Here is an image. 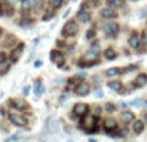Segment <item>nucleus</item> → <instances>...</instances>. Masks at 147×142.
<instances>
[{
  "mask_svg": "<svg viewBox=\"0 0 147 142\" xmlns=\"http://www.w3.org/2000/svg\"><path fill=\"white\" fill-rule=\"evenodd\" d=\"M120 119H121L123 123L128 124V123H132L133 119H134V114L130 111H124L121 115H120Z\"/></svg>",
  "mask_w": 147,
  "mask_h": 142,
  "instance_id": "9",
  "label": "nucleus"
},
{
  "mask_svg": "<svg viewBox=\"0 0 147 142\" xmlns=\"http://www.w3.org/2000/svg\"><path fill=\"white\" fill-rule=\"evenodd\" d=\"M105 57H106L107 60H114L115 57H116V53H115L114 49L109 48V49H106V52H105Z\"/></svg>",
  "mask_w": 147,
  "mask_h": 142,
  "instance_id": "19",
  "label": "nucleus"
},
{
  "mask_svg": "<svg viewBox=\"0 0 147 142\" xmlns=\"http://www.w3.org/2000/svg\"><path fill=\"white\" fill-rule=\"evenodd\" d=\"M142 103H143V101L141 98H136V99H133V101H130L129 105H132V106H136V107H140Z\"/></svg>",
  "mask_w": 147,
  "mask_h": 142,
  "instance_id": "24",
  "label": "nucleus"
},
{
  "mask_svg": "<svg viewBox=\"0 0 147 142\" xmlns=\"http://www.w3.org/2000/svg\"><path fill=\"white\" fill-rule=\"evenodd\" d=\"M143 118H145V122L147 123V112H146V114H145V116H143Z\"/></svg>",
  "mask_w": 147,
  "mask_h": 142,
  "instance_id": "37",
  "label": "nucleus"
},
{
  "mask_svg": "<svg viewBox=\"0 0 147 142\" xmlns=\"http://www.w3.org/2000/svg\"><path fill=\"white\" fill-rule=\"evenodd\" d=\"M89 84L86 83H79V85L76 87L75 89V93L78 94V96H86V94L89 93Z\"/></svg>",
  "mask_w": 147,
  "mask_h": 142,
  "instance_id": "8",
  "label": "nucleus"
},
{
  "mask_svg": "<svg viewBox=\"0 0 147 142\" xmlns=\"http://www.w3.org/2000/svg\"><path fill=\"white\" fill-rule=\"evenodd\" d=\"M129 45L132 48H138L140 47V38H138L137 34H133L129 39Z\"/></svg>",
  "mask_w": 147,
  "mask_h": 142,
  "instance_id": "15",
  "label": "nucleus"
},
{
  "mask_svg": "<svg viewBox=\"0 0 147 142\" xmlns=\"http://www.w3.org/2000/svg\"><path fill=\"white\" fill-rule=\"evenodd\" d=\"M20 137V136L18 135H13L12 137H9V138H7V140H5V142H9V141H14V140H17V138Z\"/></svg>",
  "mask_w": 147,
  "mask_h": 142,
  "instance_id": "31",
  "label": "nucleus"
},
{
  "mask_svg": "<svg viewBox=\"0 0 147 142\" xmlns=\"http://www.w3.org/2000/svg\"><path fill=\"white\" fill-rule=\"evenodd\" d=\"M101 14H102V17H105V18H111V17H115L116 13H115L114 9H111V8H105V9L101 10Z\"/></svg>",
  "mask_w": 147,
  "mask_h": 142,
  "instance_id": "14",
  "label": "nucleus"
},
{
  "mask_svg": "<svg viewBox=\"0 0 147 142\" xmlns=\"http://www.w3.org/2000/svg\"><path fill=\"white\" fill-rule=\"evenodd\" d=\"M121 72L120 71V69H117V67H111V69H109V70H106V75L107 76H116V75H119V74Z\"/></svg>",
  "mask_w": 147,
  "mask_h": 142,
  "instance_id": "18",
  "label": "nucleus"
},
{
  "mask_svg": "<svg viewBox=\"0 0 147 142\" xmlns=\"http://www.w3.org/2000/svg\"><path fill=\"white\" fill-rule=\"evenodd\" d=\"M35 66H36V67H38V66H41V62H40V61H38V62L35 64Z\"/></svg>",
  "mask_w": 147,
  "mask_h": 142,
  "instance_id": "36",
  "label": "nucleus"
},
{
  "mask_svg": "<svg viewBox=\"0 0 147 142\" xmlns=\"http://www.w3.org/2000/svg\"><path fill=\"white\" fill-rule=\"evenodd\" d=\"M119 31V25L116 22H109L106 26H105V32L109 36H114L117 34Z\"/></svg>",
  "mask_w": 147,
  "mask_h": 142,
  "instance_id": "6",
  "label": "nucleus"
},
{
  "mask_svg": "<svg viewBox=\"0 0 147 142\" xmlns=\"http://www.w3.org/2000/svg\"><path fill=\"white\" fill-rule=\"evenodd\" d=\"M0 14H1V9H0Z\"/></svg>",
  "mask_w": 147,
  "mask_h": 142,
  "instance_id": "40",
  "label": "nucleus"
},
{
  "mask_svg": "<svg viewBox=\"0 0 147 142\" xmlns=\"http://www.w3.org/2000/svg\"><path fill=\"white\" fill-rule=\"evenodd\" d=\"M62 1H63V0H49V5H51L52 8H54V9H56V8L61 7Z\"/></svg>",
  "mask_w": 147,
  "mask_h": 142,
  "instance_id": "23",
  "label": "nucleus"
},
{
  "mask_svg": "<svg viewBox=\"0 0 147 142\" xmlns=\"http://www.w3.org/2000/svg\"><path fill=\"white\" fill-rule=\"evenodd\" d=\"M120 107H123V109H127L128 103H125V102H121V103H120Z\"/></svg>",
  "mask_w": 147,
  "mask_h": 142,
  "instance_id": "34",
  "label": "nucleus"
},
{
  "mask_svg": "<svg viewBox=\"0 0 147 142\" xmlns=\"http://www.w3.org/2000/svg\"><path fill=\"white\" fill-rule=\"evenodd\" d=\"M9 119L13 124L18 125V127H25L27 124V120L23 118V115H18V114H10L9 115Z\"/></svg>",
  "mask_w": 147,
  "mask_h": 142,
  "instance_id": "4",
  "label": "nucleus"
},
{
  "mask_svg": "<svg viewBox=\"0 0 147 142\" xmlns=\"http://www.w3.org/2000/svg\"><path fill=\"white\" fill-rule=\"evenodd\" d=\"M106 110H107L109 112H112V111L115 110V106H114L112 103H106Z\"/></svg>",
  "mask_w": 147,
  "mask_h": 142,
  "instance_id": "28",
  "label": "nucleus"
},
{
  "mask_svg": "<svg viewBox=\"0 0 147 142\" xmlns=\"http://www.w3.org/2000/svg\"><path fill=\"white\" fill-rule=\"evenodd\" d=\"M5 60H7V54H5V53H0V65L4 64Z\"/></svg>",
  "mask_w": 147,
  "mask_h": 142,
  "instance_id": "29",
  "label": "nucleus"
},
{
  "mask_svg": "<svg viewBox=\"0 0 147 142\" xmlns=\"http://www.w3.org/2000/svg\"><path fill=\"white\" fill-rule=\"evenodd\" d=\"M23 92H25V96H27V93H28V92H30V88H28V87H26V88H25V91H23Z\"/></svg>",
  "mask_w": 147,
  "mask_h": 142,
  "instance_id": "35",
  "label": "nucleus"
},
{
  "mask_svg": "<svg viewBox=\"0 0 147 142\" xmlns=\"http://www.w3.org/2000/svg\"><path fill=\"white\" fill-rule=\"evenodd\" d=\"M32 5H34V9H40L41 5H43V3H41V0H34L32 1Z\"/></svg>",
  "mask_w": 147,
  "mask_h": 142,
  "instance_id": "26",
  "label": "nucleus"
},
{
  "mask_svg": "<svg viewBox=\"0 0 147 142\" xmlns=\"http://www.w3.org/2000/svg\"><path fill=\"white\" fill-rule=\"evenodd\" d=\"M78 18L80 20V22H88L90 20V14L88 12H85V10H79Z\"/></svg>",
  "mask_w": 147,
  "mask_h": 142,
  "instance_id": "13",
  "label": "nucleus"
},
{
  "mask_svg": "<svg viewBox=\"0 0 147 142\" xmlns=\"http://www.w3.org/2000/svg\"><path fill=\"white\" fill-rule=\"evenodd\" d=\"M96 122H97V118L94 116V115H86V116H84L83 120H81V127L85 131L90 132V131H93L94 127H96Z\"/></svg>",
  "mask_w": 147,
  "mask_h": 142,
  "instance_id": "2",
  "label": "nucleus"
},
{
  "mask_svg": "<svg viewBox=\"0 0 147 142\" xmlns=\"http://www.w3.org/2000/svg\"><path fill=\"white\" fill-rule=\"evenodd\" d=\"M105 128H106V131H114L116 129V122H115L114 119H111V118H109V119L105 120Z\"/></svg>",
  "mask_w": 147,
  "mask_h": 142,
  "instance_id": "12",
  "label": "nucleus"
},
{
  "mask_svg": "<svg viewBox=\"0 0 147 142\" xmlns=\"http://www.w3.org/2000/svg\"><path fill=\"white\" fill-rule=\"evenodd\" d=\"M89 142H97V141H94V140H89Z\"/></svg>",
  "mask_w": 147,
  "mask_h": 142,
  "instance_id": "39",
  "label": "nucleus"
},
{
  "mask_svg": "<svg viewBox=\"0 0 147 142\" xmlns=\"http://www.w3.org/2000/svg\"><path fill=\"white\" fill-rule=\"evenodd\" d=\"M12 103H14L13 106H14L16 109H20V110H25V109H27V103H26V102L23 101V99H21V98L13 99Z\"/></svg>",
  "mask_w": 147,
  "mask_h": 142,
  "instance_id": "11",
  "label": "nucleus"
},
{
  "mask_svg": "<svg viewBox=\"0 0 147 142\" xmlns=\"http://www.w3.org/2000/svg\"><path fill=\"white\" fill-rule=\"evenodd\" d=\"M9 1H10V3H12V4H14V3H16V1H17V0H9Z\"/></svg>",
  "mask_w": 147,
  "mask_h": 142,
  "instance_id": "38",
  "label": "nucleus"
},
{
  "mask_svg": "<svg viewBox=\"0 0 147 142\" xmlns=\"http://www.w3.org/2000/svg\"><path fill=\"white\" fill-rule=\"evenodd\" d=\"M124 0H107V5L109 7H120L123 5Z\"/></svg>",
  "mask_w": 147,
  "mask_h": 142,
  "instance_id": "20",
  "label": "nucleus"
},
{
  "mask_svg": "<svg viewBox=\"0 0 147 142\" xmlns=\"http://www.w3.org/2000/svg\"><path fill=\"white\" fill-rule=\"evenodd\" d=\"M85 58L86 60H96V58H98V53H97L96 51H89L88 53L85 54Z\"/></svg>",
  "mask_w": 147,
  "mask_h": 142,
  "instance_id": "21",
  "label": "nucleus"
},
{
  "mask_svg": "<svg viewBox=\"0 0 147 142\" xmlns=\"http://www.w3.org/2000/svg\"><path fill=\"white\" fill-rule=\"evenodd\" d=\"M59 132V122L54 118H49L45 123V127L43 131V136L44 137H49V135H57Z\"/></svg>",
  "mask_w": 147,
  "mask_h": 142,
  "instance_id": "1",
  "label": "nucleus"
},
{
  "mask_svg": "<svg viewBox=\"0 0 147 142\" xmlns=\"http://www.w3.org/2000/svg\"><path fill=\"white\" fill-rule=\"evenodd\" d=\"M94 35H96V34H94V31H93V30H89L88 34H86V38H88V39H92V38H94Z\"/></svg>",
  "mask_w": 147,
  "mask_h": 142,
  "instance_id": "30",
  "label": "nucleus"
},
{
  "mask_svg": "<svg viewBox=\"0 0 147 142\" xmlns=\"http://www.w3.org/2000/svg\"><path fill=\"white\" fill-rule=\"evenodd\" d=\"M109 87H110L111 89H114V91H121L123 84L120 83V81H110V83H109Z\"/></svg>",
  "mask_w": 147,
  "mask_h": 142,
  "instance_id": "17",
  "label": "nucleus"
},
{
  "mask_svg": "<svg viewBox=\"0 0 147 142\" xmlns=\"http://www.w3.org/2000/svg\"><path fill=\"white\" fill-rule=\"evenodd\" d=\"M51 61L53 62V64H56V65H58V66H61V65L65 62V57H63V54H62L61 52H58V51H52V52H51Z\"/></svg>",
  "mask_w": 147,
  "mask_h": 142,
  "instance_id": "5",
  "label": "nucleus"
},
{
  "mask_svg": "<svg viewBox=\"0 0 147 142\" xmlns=\"http://www.w3.org/2000/svg\"><path fill=\"white\" fill-rule=\"evenodd\" d=\"M0 32H1V30H0Z\"/></svg>",
  "mask_w": 147,
  "mask_h": 142,
  "instance_id": "41",
  "label": "nucleus"
},
{
  "mask_svg": "<svg viewBox=\"0 0 147 142\" xmlns=\"http://www.w3.org/2000/svg\"><path fill=\"white\" fill-rule=\"evenodd\" d=\"M21 7H22V9L27 10V9H30V8L32 7V1H31V0H22Z\"/></svg>",
  "mask_w": 147,
  "mask_h": 142,
  "instance_id": "22",
  "label": "nucleus"
},
{
  "mask_svg": "<svg viewBox=\"0 0 147 142\" xmlns=\"http://www.w3.org/2000/svg\"><path fill=\"white\" fill-rule=\"evenodd\" d=\"M35 92H36V94H38V96H41V93H44V87L39 83L38 85H36V88H35Z\"/></svg>",
  "mask_w": 147,
  "mask_h": 142,
  "instance_id": "25",
  "label": "nucleus"
},
{
  "mask_svg": "<svg viewBox=\"0 0 147 142\" xmlns=\"http://www.w3.org/2000/svg\"><path fill=\"white\" fill-rule=\"evenodd\" d=\"M143 129H145V125H143V122L142 120H137V122H134V125H133V131H134L136 133H142Z\"/></svg>",
  "mask_w": 147,
  "mask_h": 142,
  "instance_id": "16",
  "label": "nucleus"
},
{
  "mask_svg": "<svg viewBox=\"0 0 147 142\" xmlns=\"http://www.w3.org/2000/svg\"><path fill=\"white\" fill-rule=\"evenodd\" d=\"M88 111V105L86 103H76L74 106V114L79 115V116H83V115L86 114Z\"/></svg>",
  "mask_w": 147,
  "mask_h": 142,
  "instance_id": "7",
  "label": "nucleus"
},
{
  "mask_svg": "<svg viewBox=\"0 0 147 142\" xmlns=\"http://www.w3.org/2000/svg\"><path fill=\"white\" fill-rule=\"evenodd\" d=\"M78 32V25L75 21H69L62 28V35L65 36H72Z\"/></svg>",
  "mask_w": 147,
  "mask_h": 142,
  "instance_id": "3",
  "label": "nucleus"
},
{
  "mask_svg": "<svg viewBox=\"0 0 147 142\" xmlns=\"http://www.w3.org/2000/svg\"><path fill=\"white\" fill-rule=\"evenodd\" d=\"M21 51H22V47H20V49H16L14 52H13V61H16L17 60V57H20L21 56Z\"/></svg>",
  "mask_w": 147,
  "mask_h": 142,
  "instance_id": "27",
  "label": "nucleus"
},
{
  "mask_svg": "<svg viewBox=\"0 0 147 142\" xmlns=\"http://www.w3.org/2000/svg\"><path fill=\"white\" fill-rule=\"evenodd\" d=\"M96 97H98V98H102V97H103V92H102V91H97L96 92Z\"/></svg>",
  "mask_w": 147,
  "mask_h": 142,
  "instance_id": "33",
  "label": "nucleus"
},
{
  "mask_svg": "<svg viewBox=\"0 0 147 142\" xmlns=\"http://www.w3.org/2000/svg\"><path fill=\"white\" fill-rule=\"evenodd\" d=\"M134 84H136V87H140V88L143 85H146L147 84V75H145V74H140V75L136 78Z\"/></svg>",
  "mask_w": 147,
  "mask_h": 142,
  "instance_id": "10",
  "label": "nucleus"
},
{
  "mask_svg": "<svg viewBox=\"0 0 147 142\" xmlns=\"http://www.w3.org/2000/svg\"><path fill=\"white\" fill-rule=\"evenodd\" d=\"M142 43L147 45V32H143L142 34Z\"/></svg>",
  "mask_w": 147,
  "mask_h": 142,
  "instance_id": "32",
  "label": "nucleus"
}]
</instances>
